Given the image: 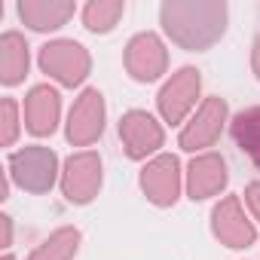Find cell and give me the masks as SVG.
Here are the masks:
<instances>
[{
	"instance_id": "3957f363",
	"label": "cell",
	"mask_w": 260,
	"mask_h": 260,
	"mask_svg": "<svg viewBox=\"0 0 260 260\" xmlns=\"http://www.w3.org/2000/svg\"><path fill=\"white\" fill-rule=\"evenodd\" d=\"M101 187V162L95 153H77L64 166V196L68 202L86 205Z\"/></svg>"
},
{
	"instance_id": "4fadbf2b",
	"label": "cell",
	"mask_w": 260,
	"mask_h": 260,
	"mask_svg": "<svg viewBox=\"0 0 260 260\" xmlns=\"http://www.w3.org/2000/svg\"><path fill=\"white\" fill-rule=\"evenodd\" d=\"M226 184V166L220 156H202L190 166V196L205 199Z\"/></svg>"
},
{
	"instance_id": "d6986e66",
	"label": "cell",
	"mask_w": 260,
	"mask_h": 260,
	"mask_svg": "<svg viewBox=\"0 0 260 260\" xmlns=\"http://www.w3.org/2000/svg\"><path fill=\"white\" fill-rule=\"evenodd\" d=\"M245 199H248V205L257 211V217H260V184H251L248 187V193H245Z\"/></svg>"
},
{
	"instance_id": "6da1fadb",
	"label": "cell",
	"mask_w": 260,
	"mask_h": 260,
	"mask_svg": "<svg viewBox=\"0 0 260 260\" xmlns=\"http://www.w3.org/2000/svg\"><path fill=\"white\" fill-rule=\"evenodd\" d=\"M10 178L28 193H46L55 184V153L49 147H22L10 156Z\"/></svg>"
},
{
	"instance_id": "7a4b0ae2",
	"label": "cell",
	"mask_w": 260,
	"mask_h": 260,
	"mask_svg": "<svg viewBox=\"0 0 260 260\" xmlns=\"http://www.w3.org/2000/svg\"><path fill=\"white\" fill-rule=\"evenodd\" d=\"M40 68L64 86H77L89 71V55L83 52L80 43L58 40V43H46L40 49Z\"/></svg>"
},
{
	"instance_id": "8992f818",
	"label": "cell",
	"mask_w": 260,
	"mask_h": 260,
	"mask_svg": "<svg viewBox=\"0 0 260 260\" xmlns=\"http://www.w3.org/2000/svg\"><path fill=\"white\" fill-rule=\"evenodd\" d=\"M196 95H199V71H193V68L178 71V77H175V80L162 89V95H159L162 116H166L169 122H178V119L190 110V104H193Z\"/></svg>"
},
{
	"instance_id": "ffe728a7",
	"label": "cell",
	"mask_w": 260,
	"mask_h": 260,
	"mask_svg": "<svg viewBox=\"0 0 260 260\" xmlns=\"http://www.w3.org/2000/svg\"><path fill=\"white\" fill-rule=\"evenodd\" d=\"M257 71H260V46H257Z\"/></svg>"
},
{
	"instance_id": "277c9868",
	"label": "cell",
	"mask_w": 260,
	"mask_h": 260,
	"mask_svg": "<svg viewBox=\"0 0 260 260\" xmlns=\"http://www.w3.org/2000/svg\"><path fill=\"white\" fill-rule=\"evenodd\" d=\"M119 138H122L128 156H132V159H141V156L153 153V150L162 144V128L153 122L150 113L132 110V113H125L122 122H119Z\"/></svg>"
},
{
	"instance_id": "ac0fdd59",
	"label": "cell",
	"mask_w": 260,
	"mask_h": 260,
	"mask_svg": "<svg viewBox=\"0 0 260 260\" xmlns=\"http://www.w3.org/2000/svg\"><path fill=\"white\" fill-rule=\"evenodd\" d=\"M16 101L13 98H4V144L10 147L16 141Z\"/></svg>"
},
{
	"instance_id": "9c48e42d",
	"label": "cell",
	"mask_w": 260,
	"mask_h": 260,
	"mask_svg": "<svg viewBox=\"0 0 260 260\" xmlns=\"http://www.w3.org/2000/svg\"><path fill=\"white\" fill-rule=\"evenodd\" d=\"M128 71H132L135 80H156L166 68V52L162 43L153 34H141L128 43Z\"/></svg>"
},
{
	"instance_id": "9a60e30c",
	"label": "cell",
	"mask_w": 260,
	"mask_h": 260,
	"mask_svg": "<svg viewBox=\"0 0 260 260\" xmlns=\"http://www.w3.org/2000/svg\"><path fill=\"white\" fill-rule=\"evenodd\" d=\"M19 13L34 31H46V28H61V22L74 13V7H68V4H19Z\"/></svg>"
},
{
	"instance_id": "e0dca14e",
	"label": "cell",
	"mask_w": 260,
	"mask_h": 260,
	"mask_svg": "<svg viewBox=\"0 0 260 260\" xmlns=\"http://www.w3.org/2000/svg\"><path fill=\"white\" fill-rule=\"evenodd\" d=\"M119 13H122L119 4H110V7H104V4H92V7L86 10V28H89V31H110Z\"/></svg>"
},
{
	"instance_id": "ba28073f",
	"label": "cell",
	"mask_w": 260,
	"mask_h": 260,
	"mask_svg": "<svg viewBox=\"0 0 260 260\" xmlns=\"http://www.w3.org/2000/svg\"><path fill=\"white\" fill-rule=\"evenodd\" d=\"M214 233L217 239H223L230 248H248L254 242V226L242 217L239 211V199L230 196L214 208Z\"/></svg>"
},
{
	"instance_id": "5b68a950",
	"label": "cell",
	"mask_w": 260,
	"mask_h": 260,
	"mask_svg": "<svg viewBox=\"0 0 260 260\" xmlns=\"http://www.w3.org/2000/svg\"><path fill=\"white\" fill-rule=\"evenodd\" d=\"M101 128H104V101H101V92L89 89L71 110L68 138L74 144H92L101 135Z\"/></svg>"
},
{
	"instance_id": "5bb4252c",
	"label": "cell",
	"mask_w": 260,
	"mask_h": 260,
	"mask_svg": "<svg viewBox=\"0 0 260 260\" xmlns=\"http://www.w3.org/2000/svg\"><path fill=\"white\" fill-rule=\"evenodd\" d=\"M230 132H233L236 147L260 169V107H248V110L236 113Z\"/></svg>"
},
{
	"instance_id": "7c38bea8",
	"label": "cell",
	"mask_w": 260,
	"mask_h": 260,
	"mask_svg": "<svg viewBox=\"0 0 260 260\" xmlns=\"http://www.w3.org/2000/svg\"><path fill=\"white\" fill-rule=\"evenodd\" d=\"M28 74V46L16 31H7L0 37V80L7 86L22 83V77Z\"/></svg>"
},
{
	"instance_id": "52a82bcc",
	"label": "cell",
	"mask_w": 260,
	"mask_h": 260,
	"mask_svg": "<svg viewBox=\"0 0 260 260\" xmlns=\"http://www.w3.org/2000/svg\"><path fill=\"white\" fill-rule=\"evenodd\" d=\"M141 187L156 205H172L178 199V159L159 156L156 162H150L141 175Z\"/></svg>"
},
{
	"instance_id": "30bf717a",
	"label": "cell",
	"mask_w": 260,
	"mask_h": 260,
	"mask_svg": "<svg viewBox=\"0 0 260 260\" xmlns=\"http://www.w3.org/2000/svg\"><path fill=\"white\" fill-rule=\"evenodd\" d=\"M25 122L34 135H52L58 122V92L52 86L31 89L25 101Z\"/></svg>"
},
{
	"instance_id": "44dd1931",
	"label": "cell",
	"mask_w": 260,
	"mask_h": 260,
	"mask_svg": "<svg viewBox=\"0 0 260 260\" xmlns=\"http://www.w3.org/2000/svg\"><path fill=\"white\" fill-rule=\"evenodd\" d=\"M4 260H13V257H10V254H7V257H4Z\"/></svg>"
},
{
	"instance_id": "2e32d148",
	"label": "cell",
	"mask_w": 260,
	"mask_h": 260,
	"mask_svg": "<svg viewBox=\"0 0 260 260\" xmlns=\"http://www.w3.org/2000/svg\"><path fill=\"white\" fill-rule=\"evenodd\" d=\"M77 242H80V233L71 230V226H64V230L52 233V236L31 254V260H71V257L77 254Z\"/></svg>"
},
{
	"instance_id": "8fae6325",
	"label": "cell",
	"mask_w": 260,
	"mask_h": 260,
	"mask_svg": "<svg viewBox=\"0 0 260 260\" xmlns=\"http://www.w3.org/2000/svg\"><path fill=\"white\" fill-rule=\"evenodd\" d=\"M223 113H226L223 101H220V98H211V101L202 107L199 119H193V122H190V128H187V132L181 135V144H184V150H199V147L211 144V141H214V135L220 132Z\"/></svg>"
}]
</instances>
